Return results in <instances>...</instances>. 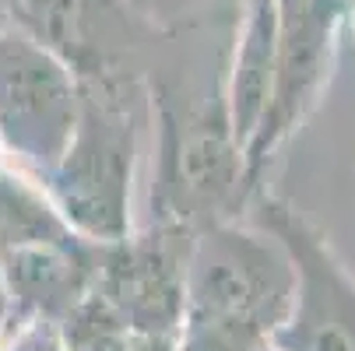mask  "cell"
<instances>
[{
  "instance_id": "7a4b0ae2",
  "label": "cell",
  "mask_w": 355,
  "mask_h": 351,
  "mask_svg": "<svg viewBox=\"0 0 355 351\" xmlns=\"http://www.w3.org/2000/svg\"><path fill=\"white\" fill-rule=\"evenodd\" d=\"M81 113L64 159L42 183L60 218L88 242H120L130 225V169L144 95L123 71L78 78Z\"/></svg>"
},
{
  "instance_id": "8992f818",
  "label": "cell",
  "mask_w": 355,
  "mask_h": 351,
  "mask_svg": "<svg viewBox=\"0 0 355 351\" xmlns=\"http://www.w3.org/2000/svg\"><path fill=\"white\" fill-rule=\"evenodd\" d=\"M190 225H159L155 232L98 242L92 288L134 334H176L183 313V274L190 257Z\"/></svg>"
},
{
  "instance_id": "30bf717a",
  "label": "cell",
  "mask_w": 355,
  "mask_h": 351,
  "mask_svg": "<svg viewBox=\"0 0 355 351\" xmlns=\"http://www.w3.org/2000/svg\"><path fill=\"white\" fill-rule=\"evenodd\" d=\"M127 351H180V348H176V334H134L130 330Z\"/></svg>"
},
{
  "instance_id": "6da1fadb",
  "label": "cell",
  "mask_w": 355,
  "mask_h": 351,
  "mask_svg": "<svg viewBox=\"0 0 355 351\" xmlns=\"http://www.w3.org/2000/svg\"><path fill=\"white\" fill-rule=\"evenodd\" d=\"M295 271L261 228L211 222L190 242L180 351H264L292 306Z\"/></svg>"
},
{
  "instance_id": "277c9868",
  "label": "cell",
  "mask_w": 355,
  "mask_h": 351,
  "mask_svg": "<svg viewBox=\"0 0 355 351\" xmlns=\"http://www.w3.org/2000/svg\"><path fill=\"white\" fill-rule=\"evenodd\" d=\"M261 228L285 249L295 288L282 327L271 334V351H355V278L338 260L327 235L302 218L288 200L264 197Z\"/></svg>"
},
{
  "instance_id": "52a82bcc",
  "label": "cell",
  "mask_w": 355,
  "mask_h": 351,
  "mask_svg": "<svg viewBox=\"0 0 355 351\" xmlns=\"http://www.w3.org/2000/svg\"><path fill=\"white\" fill-rule=\"evenodd\" d=\"M275 60H278V0H246V11L236 25V46L225 71V109L229 127L246 152V144L257 130L271 84H275Z\"/></svg>"
},
{
  "instance_id": "ba28073f",
  "label": "cell",
  "mask_w": 355,
  "mask_h": 351,
  "mask_svg": "<svg viewBox=\"0 0 355 351\" xmlns=\"http://www.w3.org/2000/svg\"><path fill=\"white\" fill-rule=\"evenodd\" d=\"M67 351H127L130 330L95 288L57 323Z\"/></svg>"
},
{
  "instance_id": "7c38bea8",
  "label": "cell",
  "mask_w": 355,
  "mask_h": 351,
  "mask_svg": "<svg viewBox=\"0 0 355 351\" xmlns=\"http://www.w3.org/2000/svg\"><path fill=\"white\" fill-rule=\"evenodd\" d=\"M11 25V15H8V0H0V28Z\"/></svg>"
},
{
  "instance_id": "5b68a950",
  "label": "cell",
  "mask_w": 355,
  "mask_h": 351,
  "mask_svg": "<svg viewBox=\"0 0 355 351\" xmlns=\"http://www.w3.org/2000/svg\"><path fill=\"white\" fill-rule=\"evenodd\" d=\"M345 11L348 0H278L275 84L268 109L243 152V193L257 186V176L271 152L320 102V91L334 67Z\"/></svg>"
},
{
  "instance_id": "4fadbf2b",
  "label": "cell",
  "mask_w": 355,
  "mask_h": 351,
  "mask_svg": "<svg viewBox=\"0 0 355 351\" xmlns=\"http://www.w3.org/2000/svg\"><path fill=\"white\" fill-rule=\"evenodd\" d=\"M0 155H4V152H0Z\"/></svg>"
},
{
  "instance_id": "9c48e42d",
  "label": "cell",
  "mask_w": 355,
  "mask_h": 351,
  "mask_svg": "<svg viewBox=\"0 0 355 351\" xmlns=\"http://www.w3.org/2000/svg\"><path fill=\"white\" fill-rule=\"evenodd\" d=\"M0 351H67V348L60 341L57 323H49V320H21L8 334V341L0 344Z\"/></svg>"
},
{
  "instance_id": "3957f363",
  "label": "cell",
  "mask_w": 355,
  "mask_h": 351,
  "mask_svg": "<svg viewBox=\"0 0 355 351\" xmlns=\"http://www.w3.org/2000/svg\"><path fill=\"white\" fill-rule=\"evenodd\" d=\"M81 113L78 74L28 32L0 28V152L21 176L46 179L64 159Z\"/></svg>"
},
{
  "instance_id": "8fae6325",
  "label": "cell",
  "mask_w": 355,
  "mask_h": 351,
  "mask_svg": "<svg viewBox=\"0 0 355 351\" xmlns=\"http://www.w3.org/2000/svg\"><path fill=\"white\" fill-rule=\"evenodd\" d=\"M8 313H11V306H8V288H4V278H0V330H4V323H8Z\"/></svg>"
}]
</instances>
